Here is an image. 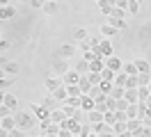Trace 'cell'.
<instances>
[{
	"instance_id": "obj_19",
	"label": "cell",
	"mask_w": 151,
	"mask_h": 137,
	"mask_svg": "<svg viewBox=\"0 0 151 137\" xmlns=\"http://www.w3.org/2000/svg\"><path fill=\"white\" fill-rule=\"evenodd\" d=\"M124 98L128 100V103H137V100H140V96H137V87H128L126 94H124Z\"/></svg>"
},
{
	"instance_id": "obj_15",
	"label": "cell",
	"mask_w": 151,
	"mask_h": 137,
	"mask_svg": "<svg viewBox=\"0 0 151 137\" xmlns=\"http://www.w3.org/2000/svg\"><path fill=\"white\" fill-rule=\"evenodd\" d=\"M105 69V57H96L94 62H89V71H94V73H101Z\"/></svg>"
},
{
	"instance_id": "obj_18",
	"label": "cell",
	"mask_w": 151,
	"mask_h": 137,
	"mask_svg": "<svg viewBox=\"0 0 151 137\" xmlns=\"http://www.w3.org/2000/svg\"><path fill=\"white\" fill-rule=\"evenodd\" d=\"M126 82H128V73L124 71H117V75H114V85H117V87H126Z\"/></svg>"
},
{
	"instance_id": "obj_20",
	"label": "cell",
	"mask_w": 151,
	"mask_h": 137,
	"mask_svg": "<svg viewBox=\"0 0 151 137\" xmlns=\"http://www.w3.org/2000/svg\"><path fill=\"white\" fill-rule=\"evenodd\" d=\"M2 73H7V75L19 73V64L16 62H2Z\"/></svg>"
},
{
	"instance_id": "obj_21",
	"label": "cell",
	"mask_w": 151,
	"mask_h": 137,
	"mask_svg": "<svg viewBox=\"0 0 151 137\" xmlns=\"http://www.w3.org/2000/svg\"><path fill=\"white\" fill-rule=\"evenodd\" d=\"M2 105H5L7 110H14V108H16V96H12V94L5 91V96H2Z\"/></svg>"
},
{
	"instance_id": "obj_14",
	"label": "cell",
	"mask_w": 151,
	"mask_h": 137,
	"mask_svg": "<svg viewBox=\"0 0 151 137\" xmlns=\"http://www.w3.org/2000/svg\"><path fill=\"white\" fill-rule=\"evenodd\" d=\"M87 121H89V123H92V126H94V123H99V121H103V112H101V110H89V112H87Z\"/></svg>"
},
{
	"instance_id": "obj_53",
	"label": "cell",
	"mask_w": 151,
	"mask_h": 137,
	"mask_svg": "<svg viewBox=\"0 0 151 137\" xmlns=\"http://www.w3.org/2000/svg\"><path fill=\"white\" fill-rule=\"evenodd\" d=\"M0 2H2V7H5V5H9V0H0Z\"/></svg>"
},
{
	"instance_id": "obj_51",
	"label": "cell",
	"mask_w": 151,
	"mask_h": 137,
	"mask_svg": "<svg viewBox=\"0 0 151 137\" xmlns=\"http://www.w3.org/2000/svg\"><path fill=\"white\" fill-rule=\"evenodd\" d=\"M101 41H103V39H96V37H94V39H89V44H92V48H94V46H99Z\"/></svg>"
},
{
	"instance_id": "obj_50",
	"label": "cell",
	"mask_w": 151,
	"mask_h": 137,
	"mask_svg": "<svg viewBox=\"0 0 151 137\" xmlns=\"http://www.w3.org/2000/svg\"><path fill=\"white\" fill-rule=\"evenodd\" d=\"M142 121H144V126H149V128H151V112H149L144 119H142Z\"/></svg>"
},
{
	"instance_id": "obj_26",
	"label": "cell",
	"mask_w": 151,
	"mask_h": 137,
	"mask_svg": "<svg viewBox=\"0 0 151 137\" xmlns=\"http://www.w3.org/2000/svg\"><path fill=\"white\" fill-rule=\"evenodd\" d=\"M76 53V48L71 44H64L62 46V48H60V55H62V57H64V60H69V57H71V55Z\"/></svg>"
},
{
	"instance_id": "obj_7",
	"label": "cell",
	"mask_w": 151,
	"mask_h": 137,
	"mask_svg": "<svg viewBox=\"0 0 151 137\" xmlns=\"http://www.w3.org/2000/svg\"><path fill=\"white\" fill-rule=\"evenodd\" d=\"M14 128H19L16 117H7V114H2V133H5V135H9Z\"/></svg>"
},
{
	"instance_id": "obj_44",
	"label": "cell",
	"mask_w": 151,
	"mask_h": 137,
	"mask_svg": "<svg viewBox=\"0 0 151 137\" xmlns=\"http://www.w3.org/2000/svg\"><path fill=\"white\" fill-rule=\"evenodd\" d=\"M110 16H114V18H126V9H122V7H112Z\"/></svg>"
},
{
	"instance_id": "obj_9",
	"label": "cell",
	"mask_w": 151,
	"mask_h": 137,
	"mask_svg": "<svg viewBox=\"0 0 151 137\" xmlns=\"http://www.w3.org/2000/svg\"><path fill=\"white\" fill-rule=\"evenodd\" d=\"M62 78H64V85H78L83 75H80V73L76 71V69H69V71H66L64 75H62Z\"/></svg>"
},
{
	"instance_id": "obj_42",
	"label": "cell",
	"mask_w": 151,
	"mask_h": 137,
	"mask_svg": "<svg viewBox=\"0 0 151 137\" xmlns=\"http://www.w3.org/2000/svg\"><path fill=\"white\" fill-rule=\"evenodd\" d=\"M126 114H128V119H137V103H131L128 110H126Z\"/></svg>"
},
{
	"instance_id": "obj_12",
	"label": "cell",
	"mask_w": 151,
	"mask_h": 137,
	"mask_svg": "<svg viewBox=\"0 0 151 137\" xmlns=\"http://www.w3.org/2000/svg\"><path fill=\"white\" fill-rule=\"evenodd\" d=\"M66 112H64V108H55L53 112H50V121H55V123H62V121H66Z\"/></svg>"
},
{
	"instance_id": "obj_28",
	"label": "cell",
	"mask_w": 151,
	"mask_h": 137,
	"mask_svg": "<svg viewBox=\"0 0 151 137\" xmlns=\"http://www.w3.org/2000/svg\"><path fill=\"white\" fill-rule=\"evenodd\" d=\"M12 85H14V75H7V73H2V80H0V87H2V91L9 89Z\"/></svg>"
},
{
	"instance_id": "obj_32",
	"label": "cell",
	"mask_w": 151,
	"mask_h": 137,
	"mask_svg": "<svg viewBox=\"0 0 151 137\" xmlns=\"http://www.w3.org/2000/svg\"><path fill=\"white\" fill-rule=\"evenodd\" d=\"M103 121H105V123H110V126H114V121H117L114 110H108V112H103Z\"/></svg>"
},
{
	"instance_id": "obj_11",
	"label": "cell",
	"mask_w": 151,
	"mask_h": 137,
	"mask_svg": "<svg viewBox=\"0 0 151 137\" xmlns=\"http://www.w3.org/2000/svg\"><path fill=\"white\" fill-rule=\"evenodd\" d=\"M94 135H112V126L110 123H105V121H99V123H94Z\"/></svg>"
},
{
	"instance_id": "obj_2",
	"label": "cell",
	"mask_w": 151,
	"mask_h": 137,
	"mask_svg": "<svg viewBox=\"0 0 151 137\" xmlns=\"http://www.w3.org/2000/svg\"><path fill=\"white\" fill-rule=\"evenodd\" d=\"M128 135L133 137H142V130H144V121L142 119H128Z\"/></svg>"
},
{
	"instance_id": "obj_13",
	"label": "cell",
	"mask_w": 151,
	"mask_h": 137,
	"mask_svg": "<svg viewBox=\"0 0 151 137\" xmlns=\"http://www.w3.org/2000/svg\"><path fill=\"white\" fill-rule=\"evenodd\" d=\"M112 135H128V123L126 121H114V126H112Z\"/></svg>"
},
{
	"instance_id": "obj_1",
	"label": "cell",
	"mask_w": 151,
	"mask_h": 137,
	"mask_svg": "<svg viewBox=\"0 0 151 137\" xmlns=\"http://www.w3.org/2000/svg\"><path fill=\"white\" fill-rule=\"evenodd\" d=\"M16 123H19V128H23V130H30V128L35 126V112H32V114L19 112V114H16Z\"/></svg>"
},
{
	"instance_id": "obj_23",
	"label": "cell",
	"mask_w": 151,
	"mask_h": 137,
	"mask_svg": "<svg viewBox=\"0 0 151 137\" xmlns=\"http://www.w3.org/2000/svg\"><path fill=\"white\" fill-rule=\"evenodd\" d=\"M55 103H60V100H57L55 96H53V94H50V96H44V98H41V105H44V108H48V110H55Z\"/></svg>"
},
{
	"instance_id": "obj_41",
	"label": "cell",
	"mask_w": 151,
	"mask_h": 137,
	"mask_svg": "<svg viewBox=\"0 0 151 137\" xmlns=\"http://www.w3.org/2000/svg\"><path fill=\"white\" fill-rule=\"evenodd\" d=\"M124 71L128 73V75H137V66H135V62H128V64H124Z\"/></svg>"
},
{
	"instance_id": "obj_48",
	"label": "cell",
	"mask_w": 151,
	"mask_h": 137,
	"mask_svg": "<svg viewBox=\"0 0 151 137\" xmlns=\"http://www.w3.org/2000/svg\"><path fill=\"white\" fill-rule=\"evenodd\" d=\"M44 2H46V0H30V5L35 9H44Z\"/></svg>"
},
{
	"instance_id": "obj_8",
	"label": "cell",
	"mask_w": 151,
	"mask_h": 137,
	"mask_svg": "<svg viewBox=\"0 0 151 137\" xmlns=\"http://www.w3.org/2000/svg\"><path fill=\"white\" fill-rule=\"evenodd\" d=\"M60 126L69 128V130H71V135H80V128H83V123H80V121H76L73 117H69V119H66V121H62Z\"/></svg>"
},
{
	"instance_id": "obj_6",
	"label": "cell",
	"mask_w": 151,
	"mask_h": 137,
	"mask_svg": "<svg viewBox=\"0 0 151 137\" xmlns=\"http://www.w3.org/2000/svg\"><path fill=\"white\" fill-rule=\"evenodd\" d=\"M62 85H64V78H62V75H55V73H53V75L46 78V91H55L57 87H62Z\"/></svg>"
},
{
	"instance_id": "obj_29",
	"label": "cell",
	"mask_w": 151,
	"mask_h": 137,
	"mask_svg": "<svg viewBox=\"0 0 151 137\" xmlns=\"http://www.w3.org/2000/svg\"><path fill=\"white\" fill-rule=\"evenodd\" d=\"M78 85H80V91H83V94H89V89L94 87L92 82L87 80V75H83V78H80V82H78Z\"/></svg>"
},
{
	"instance_id": "obj_55",
	"label": "cell",
	"mask_w": 151,
	"mask_h": 137,
	"mask_svg": "<svg viewBox=\"0 0 151 137\" xmlns=\"http://www.w3.org/2000/svg\"><path fill=\"white\" fill-rule=\"evenodd\" d=\"M21 2H28V0H21Z\"/></svg>"
},
{
	"instance_id": "obj_17",
	"label": "cell",
	"mask_w": 151,
	"mask_h": 137,
	"mask_svg": "<svg viewBox=\"0 0 151 137\" xmlns=\"http://www.w3.org/2000/svg\"><path fill=\"white\" fill-rule=\"evenodd\" d=\"M50 94H53V96H55V98L60 100V103H64V100L69 98V91H66V85L57 87V89H55V91H50Z\"/></svg>"
},
{
	"instance_id": "obj_54",
	"label": "cell",
	"mask_w": 151,
	"mask_h": 137,
	"mask_svg": "<svg viewBox=\"0 0 151 137\" xmlns=\"http://www.w3.org/2000/svg\"><path fill=\"white\" fill-rule=\"evenodd\" d=\"M147 87H149V91H151V82H149V85H147Z\"/></svg>"
},
{
	"instance_id": "obj_34",
	"label": "cell",
	"mask_w": 151,
	"mask_h": 137,
	"mask_svg": "<svg viewBox=\"0 0 151 137\" xmlns=\"http://www.w3.org/2000/svg\"><path fill=\"white\" fill-rule=\"evenodd\" d=\"M99 9H101V14L110 16V11H112V5H110L108 0H101V2H99Z\"/></svg>"
},
{
	"instance_id": "obj_33",
	"label": "cell",
	"mask_w": 151,
	"mask_h": 137,
	"mask_svg": "<svg viewBox=\"0 0 151 137\" xmlns=\"http://www.w3.org/2000/svg\"><path fill=\"white\" fill-rule=\"evenodd\" d=\"M114 75H117V71H112L110 66H105L103 71H101V78H103V80H112L114 82Z\"/></svg>"
},
{
	"instance_id": "obj_36",
	"label": "cell",
	"mask_w": 151,
	"mask_h": 137,
	"mask_svg": "<svg viewBox=\"0 0 151 137\" xmlns=\"http://www.w3.org/2000/svg\"><path fill=\"white\" fill-rule=\"evenodd\" d=\"M16 16V9L12 7V5H5L2 7V18H14Z\"/></svg>"
},
{
	"instance_id": "obj_40",
	"label": "cell",
	"mask_w": 151,
	"mask_h": 137,
	"mask_svg": "<svg viewBox=\"0 0 151 137\" xmlns=\"http://www.w3.org/2000/svg\"><path fill=\"white\" fill-rule=\"evenodd\" d=\"M126 11H128V14H137V11H140V2H137V0H131L128 7H126Z\"/></svg>"
},
{
	"instance_id": "obj_52",
	"label": "cell",
	"mask_w": 151,
	"mask_h": 137,
	"mask_svg": "<svg viewBox=\"0 0 151 137\" xmlns=\"http://www.w3.org/2000/svg\"><path fill=\"white\" fill-rule=\"evenodd\" d=\"M147 105H149V112H151V96L147 98Z\"/></svg>"
},
{
	"instance_id": "obj_57",
	"label": "cell",
	"mask_w": 151,
	"mask_h": 137,
	"mask_svg": "<svg viewBox=\"0 0 151 137\" xmlns=\"http://www.w3.org/2000/svg\"><path fill=\"white\" fill-rule=\"evenodd\" d=\"M137 2H142V0H137Z\"/></svg>"
},
{
	"instance_id": "obj_39",
	"label": "cell",
	"mask_w": 151,
	"mask_h": 137,
	"mask_svg": "<svg viewBox=\"0 0 151 137\" xmlns=\"http://www.w3.org/2000/svg\"><path fill=\"white\" fill-rule=\"evenodd\" d=\"M87 80L92 82V85H101V80H103V78H101V73H94V71H89V73H87Z\"/></svg>"
},
{
	"instance_id": "obj_37",
	"label": "cell",
	"mask_w": 151,
	"mask_h": 137,
	"mask_svg": "<svg viewBox=\"0 0 151 137\" xmlns=\"http://www.w3.org/2000/svg\"><path fill=\"white\" fill-rule=\"evenodd\" d=\"M76 71L80 73V75H87V73H89V62H87V60H83V62L76 66Z\"/></svg>"
},
{
	"instance_id": "obj_56",
	"label": "cell",
	"mask_w": 151,
	"mask_h": 137,
	"mask_svg": "<svg viewBox=\"0 0 151 137\" xmlns=\"http://www.w3.org/2000/svg\"><path fill=\"white\" fill-rule=\"evenodd\" d=\"M53 2H60V0H53Z\"/></svg>"
},
{
	"instance_id": "obj_45",
	"label": "cell",
	"mask_w": 151,
	"mask_h": 137,
	"mask_svg": "<svg viewBox=\"0 0 151 137\" xmlns=\"http://www.w3.org/2000/svg\"><path fill=\"white\" fill-rule=\"evenodd\" d=\"M137 80H140V85H149L151 82V71L149 73H137Z\"/></svg>"
},
{
	"instance_id": "obj_5",
	"label": "cell",
	"mask_w": 151,
	"mask_h": 137,
	"mask_svg": "<svg viewBox=\"0 0 151 137\" xmlns=\"http://www.w3.org/2000/svg\"><path fill=\"white\" fill-rule=\"evenodd\" d=\"M92 50H94L99 57H108V55H112V46H110V41H108V39H103V41H101L99 46H94Z\"/></svg>"
},
{
	"instance_id": "obj_49",
	"label": "cell",
	"mask_w": 151,
	"mask_h": 137,
	"mask_svg": "<svg viewBox=\"0 0 151 137\" xmlns=\"http://www.w3.org/2000/svg\"><path fill=\"white\" fill-rule=\"evenodd\" d=\"M128 2H131V0H117V7L126 9V7H128Z\"/></svg>"
},
{
	"instance_id": "obj_47",
	"label": "cell",
	"mask_w": 151,
	"mask_h": 137,
	"mask_svg": "<svg viewBox=\"0 0 151 137\" xmlns=\"http://www.w3.org/2000/svg\"><path fill=\"white\" fill-rule=\"evenodd\" d=\"M128 105H131V103H128L126 98H119V103H117V110H128Z\"/></svg>"
},
{
	"instance_id": "obj_3",
	"label": "cell",
	"mask_w": 151,
	"mask_h": 137,
	"mask_svg": "<svg viewBox=\"0 0 151 137\" xmlns=\"http://www.w3.org/2000/svg\"><path fill=\"white\" fill-rule=\"evenodd\" d=\"M30 110L35 112V117H37L39 121H50V112H53V110L44 108L41 103H35V105H30Z\"/></svg>"
},
{
	"instance_id": "obj_24",
	"label": "cell",
	"mask_w": 151,
	"mask_h": 137,
	"mask_svg": "<svg viewBox=\"0 0 151 137\" xmlns=\"http://www.w3.org/2000/svg\"><path fill=\"white\" fill-rule=\"evenodd\" d=\"M117 32H119V30L114 25H110V23H103V25H101V34L103 37H112V34H117Z\"/></svg>"
},
{
	"instance_id": "obj_25",
	"label": "cell",
	"mask_w": 151,
	"mask_h": 137,
	"mask_svg": "<svg viewBox=\"0 0 151 137\" xmlns=\"http://www.w3.org/2000/svg\"><path fill=\"white\" fill-rule=\"evenodd\" d=\"M108 23H110V25H114L117 30H124V27H126V18H114V16H108Z\"/></svg>"
},
{
	"instance_id": "obj_27",
	"label": "cell",
	"mask_w": 151,
	"mask_h": 137,
	"mask_svg": "<svg viewBox=\"0 0 151 137\" xmlns=\"http://www.w3.org/2000/svg\"><path fill=\"white\" fill-rule=\"evenodd\" d=\"M135 66H137V73H149L151 71V66L147 60H135Z\"/></svg>"
},
{
	"instance_id": "obj_16",
	"label": "cell",
	"mask_w": 151,
	"mask_h": 137,
	"mask_svg": "<svg viewBox=\"0 0 151 137\" xmlns=\"http://www.w3.org/2000/svg\"><path fill=\"white\" fill-rule=\"evenodd\" d=\"M66 71H69V64H66V60L62 57L60 62H55V66H53V73H55V75H64Z\"/></svg>"
},
{
	"instance_id": "obj_38",
	"label": "cell",
	"mask_w": 151,
	"mask_h": 137,
	"mask_svg": "<svg viewBox=\"0 0 151 137\" xmlns=\"http://www.w3.org/2000/svg\"><path fill=\"white\" fill-rule=\"evenodd\" d=\"M66 91H69V96H83L80 85H66Z\"/></svg>"
},
{
	"instance_id": "obj_31",
	"label": "cell",
	"mask_w": 151,
	"mask_h": 137,
	"mask_svg": "<svg viewBox=\"0 0 151 137\" xmlns=\"http://www.w3.org/2000/svg\"><path fill=\"white\" fill-rule=\"evenodd\" d=\"M137 96H140V100H147L151 96L149 87H147V85H140V87H137Z\"/></svg>"
},
{
	"instance_id": "obj_46",
	"label": "cell",
	"mask_w": 151,
	"mask_h": 137,
	"mask_svg": "<svg viewBox=\"0 0 151 137\" xmlns=\"http://www.w3.org/2000/svg\"><path fill=\"white\" fill-rule=\"evenodd\" d=\"M99 55L94 53V50H87V53H83V60H87V62H94Z\"/></svg>"
},
{
	"instance_id": "obj_4",
	"label": "cell",
	"mask_w": 151,
	"mask_h": 137,
	"mask_svg": "<svg viewBox=\"0 0 151 137\" xmlns=\"http://www.w3.org/2000/svg\"><path fill=\"white\" fill-rule=\"evenodd\" d=\"M60 130H62V126L55 123V121H41V133L44 135H60Z\"/></svg>"
},
{
	"instance_id": "obj_30",
	"label": "cell",
	"mask_w": 151,
	"mask_h": 137,
	"mask_svg": "<svg viewBox=\"0 0 151 137\" xmlns=\"http://www.w3.org/2000/svg\"><path fill=\"white\" fill-rule=\"evenodd\" d=\"M80 103H83V96H69L64 100V105H71V108H80Z\"/></svg>"
},
{
	"instance_id": "obj_22",
	"label": "cell",
	"mask_w": 151,
	"mask_h": 137,
	"mask_svg": "<svg viewBox=\"0 0 151 137\" xmlns=\"http://www.w3.org/2000/svg\"><path fill=\"white\" fill-rule=\"evenodd\" d=\"M73 39L78 41V44H83V41H87V39H89V34H87L85 27H78V30L73 32Z\"/></svg>"
},
{
	"instance_id": "obj_35",
	"label": "cell",
	"mask_w": 151,
	"mask_h": 137,
	"mask_svg": "<svg viewBox=\"0 0 151 137\" xmlns=\"http://www.w3.org/2000/svg\"><path fill=\"white\" fill-rule=\"evenodd\" d=\"M44 11H46V14H55V11H57V2L46 0V2H44Z\"/></svg>"
},
{
	"instance_id": "obj_43",
	"label": "cell",
	"mask_w": 151,
	"mask_h": 137,
	"mask_svg": "<svg viewBox=\"0 0 151 137\" xmlns=\"http://www.w3.org/2000/svg\"><path fill=\"white\" fill-rule=\"evenodd\" d=\"M117 103H119V98H114V96H110V94H108V98H105L108 110H117Z\"/></svg>"
},
{
	"instance_id": "obj_10",
	"label": "cell",
	"mask_w": 151,
	"mask_h": 137,
	"mask_svg": "<svg viewBox=\"0 0 151 137\" xmlns=\"http://www.w3.org/2000/svg\"><path fill=\"white\" fill-rule=\"evenodd\" d=\"M105 66H110L112 71H122V69H124V62L117 57V55H108V57H105Z\"/></svg>"
}]
</instances>
